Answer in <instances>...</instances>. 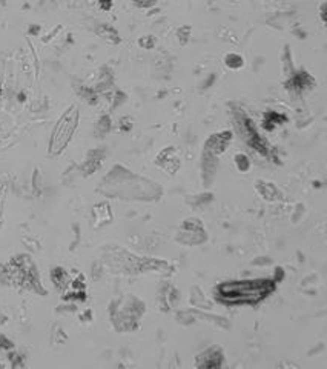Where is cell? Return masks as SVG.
Listing matches in <instances>:
<instances>
[{"label":"cell","mask_w":327,"mask_h":369,"mask_svg":"<svg viewBox=\"0 0 327 369\" xmlns=\"http://www.w3.org/2000/svg\"><path fill=\"white\" fill-rule=\"evenodd\" d=\"M235 160H237L238 169H241V171H246V169L249 168V160H248V157H246V156L238 154L237 157H235Z\"/></svg>","instance_id":"obj_5"},{"label":"cell","mask_w":327,"mask_h":369,"mask_svg":"<svg viewBox=\"0 0 327 369\" xmlns=\"http://www.w3.org/2000/svg\"><path fill=\"white\" fill-rule=\"evenodd\" d=\"M78 108L76 105L69 106L59 119L57 125L54 127L51 140H49V154L51 156H60L68 143L71 142L72 136L77 129L78 125Z\"/></svg>","instance_id":"obj_2"},{"label":"cell","mask_w":327,"mask_h":369,"mask_svg":"<svg viewBox=\"0 0 327 369\" xmlns=\"http://www.w3.org/2000/svg\"><path fill=\"white\" fill-rule=\"evenodd\" d=\"M231 139H232L231 132L215 134V136H212L211 139H209L206 151L209 152V154H220V152L224 151L226 145L231 142Z\"/></svg>","instance_id":"obj_3"},{"label":"cell","mask_w":327,"mask_h":369,"mask_svg":"<svg viewBox=\"0 0 327 369\" xmlns=\"http://www.w3.org/2000/svg\"><path fill=\"white\" fill-rule=\"evenodd\" d=\"M226 65L231 66V68H240V66H243V59L240 56L231 54V56L226 57Z\"/></svg>","instance_id":"obj_4"},{"label":"cell","mask_w":327,"mask_h":369,"mask_svg":"<svg viewBox=\"0 0 327 369\" xmlns=\"http://www.w3.org/2000/svg\"><path fill=\"white\" fill-rule=\"evenodd\" d=\"M272 289H274L272 282L257 280L224 283L218 288V292L226 303H257Z\"/></svg>","instance_id":"obj_1"},{"label":"cell","mask_w":327,"mask_h":369,"mask_svg":"<svg viewBox=\"0 0 327 369\" xmlns=\"http://www.w3.org/2000/svg\"><path fill=\"white\" fill-rule=\"evenodd\" d=\"M109 128H111V120H109V117H102V120H100V123H98V129H102V134H105L106 131H109Z\"/></svg>","instance_id":"obj_6"}]
</instances>
